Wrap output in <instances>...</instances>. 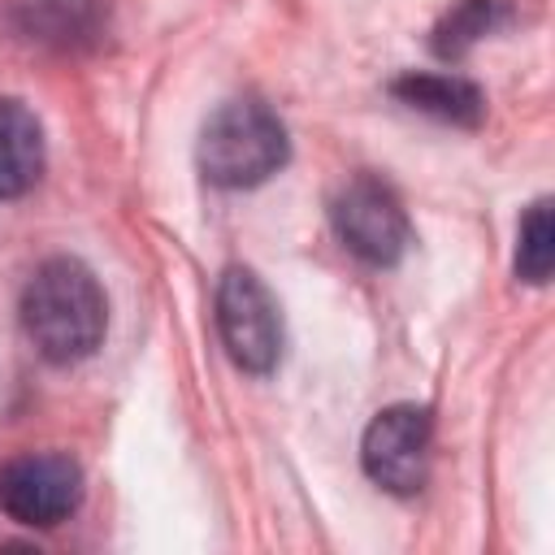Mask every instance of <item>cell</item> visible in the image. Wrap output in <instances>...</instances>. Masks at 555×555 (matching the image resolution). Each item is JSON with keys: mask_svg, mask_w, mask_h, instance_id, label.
Instances as JSON below:
<instances>
[{"mask_svg": "<svg viewBox=\"0 0 555 555\" xmlns=\"http://www.w3.org/2000/svg\"><path fill=\"white\" fill-rule=\"evenodd\" d=\"M22 330L48 364L87 360L108 330V299L95 273L74 256L43 260L22 286Z\"/></svg>", "mask_w": 555, "mask_h": 555, "instance_id": "1", "label": "cell"}, {"mask_svg": "<svg viewBox=\"0 0 555 555\" xmlns=\"http://www.w3.org/2000/svg\"><path fill=\"white\" fill-rule=\"evenodd\" d=\"M286 152H291L286 126L260 100H225L204 121L199 143H195L204 182L225 186V191L260 186L286 165Z\"/></svg>", "mask_w": 555, "mask_h": 555, "instance_id": "2", "label": "cell"}, {"mask_svg": "<svg viewBox=\"0 0 555 555\" xmlns=\"http://www.w3.org/2000/svg\"><path fill=\"white\" fill-rule=\"evenodd\" d=\"M217 334L225 343V356L243 373H269L282 356L278 299L243 264H230L217 282Z\"/></svg>", "mask_w": 555, "mask_h": 555, "instance_id": "3", "label": "cell"}, {"mask_svg": "<svg viewBox=\"0 0 555 555\" xmlns=\"http://www.w3.org/2000/svg\"><path fill=\"white\" fill-rule=\"evenodd\" d=\"M434 416L421 403H395L377 412L360 442V464L373 486L390 494H416L429 477Z\"/></svg>", "mask_w": 555, "mask_h": 555, "instance_id": "4", "label": "cell"}, {"mask_svg": "<svg viewBox=\"0 0 555 555\" xmlns=\"http://www.w3.org/2000/svg\"><path fill=\"white\" fill-rule=\"evenodd\" d=\"M82 503V468L61 451H30L0 468V512L26 529H52Z\"/></svg>", "mask_w": 555, "mask_h": 555, "instance_id": "5", "label": "cell"}, {"mask_svg": "<svg viewBox=\"0 0 555 555\" xmlns=\"http://www.w3.org/2000/svg\"><path fill=\"white\" fill-rule=\"evenodd\" d=\"M330 221H334V234L343 238V247L351 256H360L364 264H395L412 243L408 212H403L399 195L377 178H351L334 195Z\"/></svg>", "mask_w": 555, "mask_h": 555, "instance_id": "6", "label": "cell"}, {"mask_svg": "<svg viewBox=\"0 0 555 555\" xmlns=\"http://www.w3.org/2000/svg\"><path fill=\"white\" fill-rule=\"evenodd\" d=\"M9 17L22 39L39 48H56V52L91 48L104 35L100 0H13Z\"/></svg>", "mask_w": 555, "mask_h": 555, "instance_id": "7", "label": "cell"}, {"mask_svg": "<svg viewBox=\"0 0 555 555\" xmlns=\"http://www.w3.org/2000/svg\"><path fill=\"white\" fill-rule=\"evenodd\" d=\"M43 173V130L22 100L0 95V199L26 195Z\"/></svg>", "mask_w": 555, "mask_h": 555, "instance_id": "8", "label": "cell"}, {"mask_svg": "<svg viewBox=\"0 0 555 555\" xmlns=\"http://www.w3.org/2000/svg\"><path fill=\"white\" fill-rule=\"evenodd\" d=\"M395 100H403L416 113H429L438 121L451 126H477L486 117V100L473 82L455 78V74H403L390 82Z\"/></svg>", "mask_w": 555, "mask_h": 555, "instance_id": "9", "label": "cell"}, {"mask_svg": "<svg viewBox=\"0 0 555 555\" xmlns=\"http://www.w3.org/2000/svg\"><path fill=\"white\" fill-rule=\"evenodd\" d=\"M503 0H460L438 26H434V52L442 61H455L464 56L477 39H486L499 22H503Z\"/></svg>", "mask_w": 555, "mask_h": 555, "instance_id": "10", "label": "cell"}, {"mask_svg": "<svg viewBox=\"0 0 555 555\" xmlns=\"http://www.w3.org/2000/svg\"><path fill=\"white\" fill-rule=\"evenodd\" d=\"M551 264H555V225H551V204L538 199L529 204L516 230V278L542 286L551 278Z\"/></svg>", "mask_w": 555, "mask_h": 555, "instance_id": "11", "label": "cell"}]
</instances>
